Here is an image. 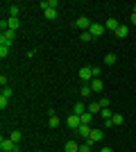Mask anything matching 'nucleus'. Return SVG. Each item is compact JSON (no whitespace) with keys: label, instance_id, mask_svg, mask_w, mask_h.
<instances>
[{"label":"nucleus","instance_id":"nucleus-1","mask_svg":"<svg viewBox=\"0 0 136 152\" xmlns=\"http://www.w3.org/2000/svg\"><path fill=\"white\" fill-rule=\"evenodd\" d=\"M77 77H79L84 84H91V82H93V70H91V66H82V68H79V73H77Z\"/></svg>","mask_w":136,"mask_h":152},{"label":"nucleus","instance_id":"nucleus-2","mask_svg":"<svg viewBox=\"0 0 136 152\" xmlns=\"http://www.w3.org/2000/svg\"><path fill=\"white\" fill-rule=\"evenodd\" d=\"M16 148H18V145H16L12 139H5V136L0 139V150H2V152H14Z\"/></svg>","mask_w":136,"mask_h":152},{"label":"nucleus","instance_id":"nucleus-3","mask_svg":"<svg viewBox=\"0 0 136 152\" xmlns=\"http://www.w3.org/2000/svg\"><path fill=\"white\" fill-rule=\"evenodd\" d=\"M89 32H91V37H93V39H97V37H102L107 30H104V25H100V23H91Z\"/></svg>","mask_w":136,"mask_h":152},{"label":"nucleus","instance_id":"nucleus-4","mask_svg":"<svg viewBox=\"0 0 136 152\" xmlns=\"http://www.w3.org/2000/svg\"><path fill=\"white\" fill-rule=\"evenodd\" d=\"M66 125L71 127V129H77V127L82 125V118H79L77 114H73V116H68V118H66Z\"/></svg>","mask_w":136,"mask_h":152},{"label":"nucleus","instance_id":"nucleus-5","mask_svg":"<svg viewBox=\"0 0 136 152\" xmlns=\"http://www.w3.org/2000/svg\"><path fill=\"white\" fill-rule=\"evenodd\" d=\"M123 123H125V116L113 114V116L109 118V121H104V125H107V127H113V125H123Z\"/></svg>","mask_w":136,"mask_h":152},{"label":"nucleus","instance_id":"nucleus-6","mask_svg":"<svg viewBox=\"0 0 136 152\" xmlns=\"http://www.w3.org/2000/svg\"><path fill=\"white\" fill-rule=\"evenodd\" d=\"M75 27H77V30H84V32H89V27H91V20L86 18V16H79V18L75 20Z\"/></svg>","mask_w":136,"mask_h":152},{"label":"nucleus","instance_id":"nucleus-7","mask_svg":"<svg viewBox=\"0 0 136 152\" xmlns=\"http://www.w3.org/2000/svg\"><path fill=\"white\" fill-rule=\"evenodd\" d=\"M102 129H91V134H89V141H86V143H91V145H93V143H97V141H102Z\"/></svg>","mask_w":136,"mask_h":152},{"label":"nucleus","instance_id":"nucleus-8","mask_svg":"<svg viewBox=\"0 0 136 152\" xmlns=\"http://www.w3.org/2000/svg\"><path fill=\"white\" fill-rule=\"evenodd\" d=\"M118 27H120V23H118L116 18H107V23H104V30H109V32H116Z\"/></svg>","mask_w":136,"mask_h":152},{"label":"nucleus","instance_id":"nucleus-9","mask_svg":"<svg viewBox=\"0 0 136 152\" xmlns=\"http://www.w3.org/2000/svg\"><path fill=\"white\" fill-rule=\"evenodd\" d=\"M57 7H59L57 0H43V2H41V9H43V12H48V9H57Z\"/></svg>","mask_w":136,"mask_h":152},{"label":"nucleus","instance_id":"nucleus-10","mask_svg":"<svg viewBox=\"0 0 136 152\" xmlns=\"http://www.w3.org/2000/svg\"><path fill=\"white\" fill-rule=\"evenodd\" d=\"M64 150H66V152H79V145H77V141H66Z\"/></svg>","mask_w":136,"mask_h":152},{"label":"nucleus","instance_id":"nucleus-11","mask_svg":"<svg viewBox=\"0 0 136 152\" xmlns=\"http://www.w3.org/2000/svg\"><path fill=\"white\" fill-rule=\"evenodd\" d=\"M89 134H91V125H79V127H77V136L89 139Z\"/></svg>","mask_w":136,"mask_h":152},{"label":"nucleus","instance_id":"nucleus-12","mask_svg":"<svg viewBox=\"0 0 136 152\" xmlns=\"http://www.w3.org/2000/svg\"><path fill=\"white\" fill-rule=\"evenodd\" d=\"M7 12H9V18H18L20 7H18V5H9V7H7Z\"/></svg>","mask_w":136,"mask_h":152},{"label":"nucleus","instance_id":"nucleus-13","mask_svg":"<svg viewBox=\"0 0 136 152\" xmlns=\"http://www.w3.org/2000/svg\"><path fill=\"white\" fill-rule=\"evenodd\" d=\"M91 89H93V93H100V91L104 89V84H102V80H93V82H91Z\"/></svg>","mask_w":136,"mask_h":152},{"label":"nucleus","instance_id":"nucleus-14","mask_svg":"<svg viewBox=\"0 0 136 152\" xmlns=\"http://www.w3.org/2000/svg\"><path fill=\"white\" fill-rule=\"evenodd\" d=\"M18 27H20V20L18 18H7V30H14V32H16Z\"/></svg>","mask_w":136,"mask_h":152},{"label":"nucleus","instance_id":"nucleus-15","mask_svg":"<svg viewBox=\"0 0 136 152\" xmlns=\"http://www.w3.org/2000/svg\"><path fill=\"white\" fill-rule=\"evenodd\" d=\"M89 109L82 104V102H75V107H73V114H77V116H82V114H86Z\"/></svg>","mask_w":136,"mask_h":152},{"label":"nucleus","instance_id":"nucleus-16","mask_svg":"<svg viewBox=\"0 0 136 152\" xmlns=\"http://www.w3.org/2000/svg\"><path fill=\"white\" fill-rule=\"evenodd\" d=\"M127 34H129V27H127V25H120V27L116 30V37H118V39H125Z\"/></svg>","mask_w":136,"mask_h":152},{"label":"nucleus","instance_id":"nucleus-17","mask_svg":"<svg viewBox=\"0 0 136 152\" xmlns=\"http://www.w3.org/2000/svg\"><path fill=\"white\" fill-rule=\"evenodd\" d=\"M89 111H91L93 116H97L100 111H102V107H100V102H91V104H89Z\"/></svg>","mask_w":136,"mask_h":152},{"label":"nucleus","instance_id":"nucleus-18","mask_svg":"<svg viewBox=\"0 0 136 152\" xmlns=\"http://www.w3.org/2000/svg\"><path fill=\"white\" fill-rule=\"evenodd\" d=\"M91 93H93V89H91V84H84V86L79 89V95H82V98H89Z\"/></svg>","mask_w":136,"mask_h":152},{"label":"nucleus","instance_id":"nucleus-19","mask_svg":"<svg viewBox=\"0 0 136 152\" xmlns=\"http://www.w3.org/2000/svg\"><path fill=\"white\" fill-rule=\"evenodd\" d=\"M116 61H118V59H116V55H113V52H109V55H104V64H107V66H113Z\"/></svg>","mask_w":136,"mask_h":152},{"label":"nucleus","instance_id":"nucleus-20","mask_svg":"<svg viewBox=\"0 0 136 152\" xmlns=\"http://www.w3.org/2000/svg\"><path fill=\"white\" fill-rule=\"evenodd\" d=\"M79 118H82V125H91V121H93V114H91V111H86V114H82Z\"/></svg>","mask_w":136,"mask_h":152},{"label":"nucleus","instance_id":"nucleus-21","mask_svg":"<svg viewBox=\"0 0 136 152\" xmlns=\"http://www.w3.org/2000/svg\"><path fill=\"white\" fill-rule=\"evenodd\" d=\"M20 136H23V134H20V132H18V129H14V132H12V134H9V139H12V141H14V143H16V145H18V143H20Z\"/></svg>","mask_w":136,"mask_h":152},{"label":"nucleus","instance_id":"nucleus-22","mask_svg":"<svg viewBox=\"0 0 136 152\" xmlns=\"http://www.w3.org/2000/svg\"><path fill=\"white\" fill-rule=\"evenodd\" d=\"M0 57H2V59L9 57V45H0Z\"/></svg>","mask_w":136,"mask_h":152},{"label":"nucleus","instance_id":"nucleus-23","mask_svg":"<svg viewBox=\"0 0 136 152\" xmlns=\"http://www.w3.org/2000/svg\"><path fill=\"white\" fill-rule=\"evenodd\" d=\"M45 18H48V20H55V18H57V9H48V12H45Z\"/></svg>","mask_w":136,"mask_h":152},{"label":"nucleus","instance_id":"nucleus-24","mask_svg":"<svg viewBox=\"0 0 136 152\" xmlns=\"http://www.w3.org/2000/svg\"><path fill=\"white\" fill-rule=\"evenodd\" d=\"M48 125H50L52 129H55V127H59V118H57V116H50V121H48Z\"/></svg>","mask_w":136,"mask_h":152},{"label":"nucleus","instance_id":"nucleus-25","mask_svg":"<svg viewBox=\"0 0 136 152\" xmlns=\"http://www.w3.org/2000/svg\"><path fill=\"white\" fill-rule=\"evenodd\" d=\"M100 116H102L104 121H109V118H111V116H113V114H111L109 109H102V111H100Z\"/></svg>","mask_w":136,"mask_h":152},{"label":"nucleus","instance_id":"nucleus-26","mask_svg":"<svg viewBox=\"0 0 136 152\" xmlns=\"http://www.w3.org/2000/svg\"><path fill=\"white\" fill-rule=\"evenodd\" d=\"M100 107H102V109H109V98H100Z\"/></svg>","mask_w":136,"mask_h":152},{"label":"nucleus","instance_id":"nucleus-27","mask_svg":"<svg viewBox=\"0 0 136 152\" xmlns=\"http://www.w3.org/2000/svg\"><path fill=\"white\" fill-rule=\"evenodd\" d=\"M91 70H93V80H95V77H100V73H102L97 66H91Z\"/></svg>","mask_w":136,"mask_h":152},{"label":"nucleus","instance_id":"nucleus-28","mask_svg":"<svg viewBox=\"0 0 136 152\" xmlns=\"http://www.w3.org/2000/svg\"><path fill=\"white\" fill-rule=\"evenodd\" d=\"M91 39H93V37H91V32H82V41H84V43L91 41Z\"/></svg>","mask_w":136,"mask_h":152},{"label":"nucleus","instance_id":"nucleus-29","mask_svg":"<svg viewBox=\"0 0 136 152\" xmlns=\"http://www.w3.org/2000/svg\"><path fill=\"white\" fill-rule=\"evenodd\" d=\"M79 152H91V143H84V145H79Z\"/></svg>","mask_w":136,"mask_h":152},{"label":"nucleus","instance_id":"nucleus-30","mask_svg":"<svg viewBox=\"0 0 136 152\" xmlns=\"http://www.w3.org/2000/svg\"><path fill=\"white\" fill-rule=\"evenodd\" d=\"M129 20H132V25H136V14H132V16H129Z\"/></svg>","mask_w":136,"mask_h":152},{"label":"nucleus","instance_id":"nucleus-31","mask_svg":"<svg viewBox=\"0 0 136 152\" xmlns=\"http://www.w3.org/2000/svg\"><path fill=\"white\" fill-rule=\"evenodd\" d=\"M100 152H113V150H111V148H102Z\"/></svg>","mask_w":136,"mask_h":152},{"label":"nucleus","instance_id":"nucleus-32","mask_svg":"<svg viewBox=\"0 0 136 152\" xmlns=\"http://www.w3.org/2000/svg\"><path fill=\"white\" fill-rule=\"evenodd\" d=\"M132 14H136V5H134V7H132Z\"/></svg>","mask_w":136,"mask_h":152},{"label":"nucleus","instance_id":"nucleus-33","mask_svg":"<svg viewBox=\"0 0 136 152\" xmlns=\"http://www.w3.org/2000/svg\"><path fill=\"white\" fill-rule=\"evenodd\" d=\"M14 152H18V148H16V150H14Z\"/></svg>","mask_w":136,"mask_h":152},{"label":"nucleus","instance_id":"nucleus-34","mask_svg":"<svg viewBox=\"0 0 136 152\" xmlns=\"http://www.w3.org/2000/svg\"><path fill=\"white\" fill-rule=\"evenodd\" d=\"M41 152H43V150H41Z\"/></svg>","mask_w":136,"mask_h":152}]
</instances>
